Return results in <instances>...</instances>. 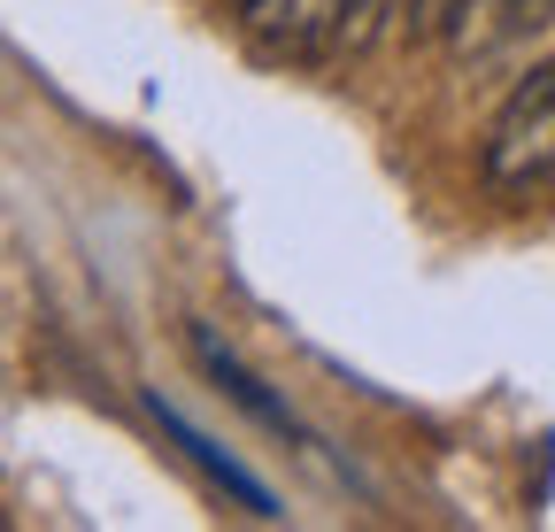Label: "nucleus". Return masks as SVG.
I'll return each mask as SVG.
<instances>
[{
	"instance_id": "nucleus-4",
	"label": "nucleus",
	"mask_w": 555,
	"mask_h": 532,
	"mask_svg": "<svg viewBox=\"0 0 555 532\" xmlns=\"http://www.w3.org/2000/svg\"><path fill=\"white\" fill-rule=\"evenodd\" d=\"M455 9H463V0H409V31H416V39H448Z\"/></svg>"
},
{
	"instance_id": "nucleus-3",
	"label": "nucleus",
	"mask_w": 555,
	"mask_h": 532,
	"mask_svg": "<svg viewBox=\"0 0 555 532\" xmlns=\"http://www.w3.org/2000/svg\"><path fill=\"white\" fill-rule=\"evenodd\" d=\"M547 16H555V0H463L455 24H448V47L470 54V62H486V54L517 47L525 31H540Z\"/></svg>"
},
{
	"instance_id": "nucleus-2",
	"label": "nucleus",
	"mask_w": 555,
	"mask_h": 532,
	"mask_svg": "<svg viewBox=\"0 0 555 532\" xmlns=\"http://www.w3.org/2000/svg\"><path fill=\"white\" fill-rule=\"evenodd\" d=\"M356 16V0H232V24L262 62H324Z\"/></svg>"
},
{
	"instance_id": "nucleus-1",
	"label": "nucleus",
	"mask_w": 555,
	"mask_h": 532,
	"mask_svg": "<svg viewBox=\"0 0 555 532\" xmlns=\"http://www.w3.org/2000/svg\"><path fill=\"white\" fill-rule=\"evenodd\" d=\"M486 185L502 202H525V193L555 185V54L532 62V70L509 86L494 131H486V155H478Z\"/></svg>"
}]
</instances>
